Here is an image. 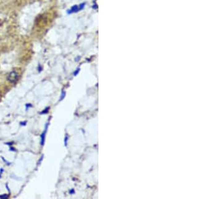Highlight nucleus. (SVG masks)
<instances>
[{"label": "nucleus", "mask_w": 201, "mask_h": 199, "mask_svg": "<svg viewBox=\"0 0 201 199\" xmlns=\"http://www.w3.org/2000/svg\"><path fill=\"white\" fill-rule=\"evenodd\" d=\"M18 77V74L15 72V71H12L7 76V80L10 83H15L17 81Z\"/></svg>", "instance_id": "1"}, {"label": "nucleus", "mask_w": 201, "mask_h": 199, "mask_svg": "<svg viewBox=\"0 0 201 199\" xmlns=\"http://www.w3.org/2000/svg\"><path fill=\"white\" fill-rule=\"evenodd\" d=\"M48 126V123H46V127H45V130L43 131V133L41 135V142H40V144H41L42 146H44V142H45V136H46V131H47Z\"/></svg>", "instance_id": "2"}, {"label": "nucleus", "mask_w": 201, "mask_h": 199, "mask_svg": "<svg viewBox=\"0 0 201 199\" xmlns=\"http://www.w3.org/2000/svg\"><path fill=\"white\" fill-rule=\"evenodd\" d=\"M81 8H82V6L79 7V6H75L71 9V13L72 12H76V11H79Z\"/></svg>", "instance_id": "3"}, {"label": "nucleus", "mask_w": 201, "mask_h": 199, "mask_svg": "<svg viewBox=\"0 0 201 199\" xmlns=\"http://www.w3.org/2000/svg\"><path fill=\"white\" fill-rule=\"evenodd\" d=\"M9 195L8 194H2L0 195V198H2V199H7L9 198Z\"/></svg>", "instance_id": "4"}, {"label": "nucleus", "mask_w": 201, "mask_h": 199, "mask_svg": "<svg viewBox=\"0 0 201 199\" xmlns=\"http://www.w3.org/2000/svg\"><path fill=\"white\" fill-rule=\"evenodd\" d=\"M49 109H50V107H46V108L45 109H44L43 111H42V112H41V114H44V113H47L48 112V111H49Z\"/></svg>", "instance_id": "5"}, {"label": "nucleus", "mask_w": 201, "mask_h": 199, "mask_svg": "<svg viewBox=\"0 0 201 199\" xmlns=\"http://www.w3.org/2000/svg\"><path fill=\"white\" fill-rule=\"evenodd\" d=\"M65 95H66V93L64 92V91H62V95H61V98L60 99V100H62V99L64 98V97H65Z\"/></svg>", "instance_id": "6"}, {"label": "nucleus", "mask_w": 201, "mask_h": 199, "mask_svg": "<svg viewBox=\"0 0 201 199\" xmlns=\"http://www.w3.org/2000/svg\"><path fill=\"white\" fill-rule=\"evenodd\" d=\"M0 176H1V174H0Z\"/></svg>", "instance_id": "7"}]
</instances>
